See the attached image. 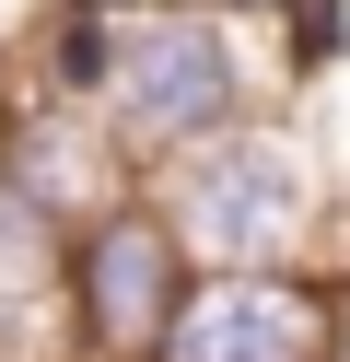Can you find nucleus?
I'll list each match as a JSON object with an SVG mask.
<instances>
[{"label":"nucleus","instance_id":"obj_1","mask_svg":"<svg viewBox=\"0 0 350 362\" xmlns=\"http://www.w3.org/2000/svg\"><path fill=\"white\" fill-rule=\"evenodd\" d=\"M175 234L222 269H257L303 234V152L269 129H210V152L175 175Z\"/></svg>","mask_w":350,"mask_h":362},{"label":"nucleus","instance_id":"obj_2","mask_svg":"<svg viewBox=\"0 0 350 362\" xmlns=\"http://www.w3.org/2000/svg\"><path fill=\"white\" fill-rule=\"evenodd\" d=\"M233 105H245V71H233L222 24H187V12L129 24V47H117V129L129 141H210V129H233Z\"/></svg>","mask_w":350,"mask_h":362},{"label":"nucleus","instance_id":"obj_3","mask_svg":"<svg viewBox=\"0 0 350 362\" xmlns=\"http://www.w3.org/2000/svg\"><path fill=\"white\" fill-rule=\"evenodd\" d=\"M152 351L163 362H315L327 351V315L303 304V292L257 281V269H222L210 292H175V315H163Z\"/></svg>","mask_w":350,"mask_h":362},{"label":"nucleus","instance_id":"obj_4","mask_svg":"<svg viewBox=\"0 0 350 362\" xmlns=\"http://www.w3.org/2000/svg\"><path fill=\"white\" fill-rule=\"evenodd\" d=\"M82 315H93V339L105 351H152L163 339V315H175V234L163 222H105L93 234V257H82Z\"/></svg>","mask_w":350,"mask_h":362}]
</instances>
